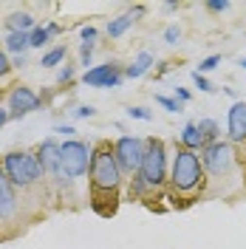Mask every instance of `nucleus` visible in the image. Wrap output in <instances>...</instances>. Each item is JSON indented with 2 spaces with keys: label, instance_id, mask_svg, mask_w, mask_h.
<instances>
[{
  "label": "nucleus",
  "instance_id": "14",
  "mask_svg": "<svg viewBox=\"0 0 246 249\" xmlns=\"http://www.w3.org/2000/svg\"><path fill=\"white\" fill-rule=\"evenodd\" d=\"M153 62H156V57L150 54V51H141L136 60H133L130 65H127V68H124V77H127V79H139V77H144V74H147V71L153 68Z\"/></svg>",
  "mask_w": 246,
  "mask_h": 249
},
{
  "label": "nucleus",
  "instance_id": "18",
  "mask_svg": "<svg viewBox=\"0 0 246 249\" xmlns=\"http://www.w3.org/2000/svg\"><path fill=\"white\" fill-rule=\"evenodd\" d=\"M133 26V12L130 15H119V17H113L108 23V37H122V34H127V29Z\"/></svg>",
  "mask_w": 246,
  "mask_h": 249
},
{
  "label": "nucleus",
  "instance_id": "27",
  "mask_svg": "<svg viewBox=\"0 0 246 249\" xmlns=\"http://www.w3.org/2000/svg\"><path fill=\"white\" fill-rule=\"evenodd\" d=\"M164 40H167L170 46H176V43L181 40V29H178V26H167V31H164Z\"/></svg>",
  "mask_w": 246,
  "mask_h": 249
},
{
  "label": "nucleus",
  "instance_id": "11",
  "mask_svg": "<svg viewBox=\"0 0 246 249\" xmlns=\"http://www.w3.org/2000/svg\"><path fill=\"white\" fill-rule=\"evenodd\" d=\"M40 108V96L31 91V88H15V91L9 93V116H26V113H31V110Z\"/></svg>",
  "mask_w": 246,
  "mask_h": 249
},
{
  "label": "nucleus",
  "instance_id": "30",
  "mask_svg": "<svg viewBox=\"0 0 246 249\" xmlns=\"http://www.w3.org/2000/svg\"><path fill=\"white\" fill-rule=\"evenodd\" d=\"M207 9H210V12H227V9H229V0H210Z\"/></svg>",
  "mask_w": 246,
  "mask_h": 249
},
{
  "label": "nucleus",
  "instance_id": "24",
  "mask_svg": "<svg viewBox=\"0 0 246 249\" xmlns=\"http://www.w3.org/2000/svg\"><path fill=\"white\" fill-rule=\"evenodd\" d=\"M193 82H195V88H198V91H204V93H212V91H215V88L210 85V79L204 77V74H198V71H193Z\"/></svg>",
  "mask_w": 246,
  "mask_h": 249
},
{
  "label": "nucleus",
  "instance_id": "5",
  "mask_svg": "<svg viewBox=\"0 0 246 249\" xmlns=\"http://www.w3.org/2000/svg\"><path fill=\"white\" fill-rule=\"evenodd\" d=\"M91 161H93V150L91 144L79 139H68L62 142V176L65 178H82L85 173H91Z\"/></svg>",
  "mask_w": 246,
  "mask_h": 249
},
{
  "label": "nucleus",
  "instance_id": "25",
  "mask_svg": "<svg viewBox=\"0 0 246 249\" xmlns=\"http://www.w3.org/2000/svg\"><path fill=\"white\" fill-rule=\"evenodd\" d=\"M127 116H130V119H141V122H150V119H153V113L147 108H127Z\"/></svg>",
  "mask_w": 246,
  "mask_h": 249
},
{
  "label": "nucleus",
  "instance_id": "16",
  "mask_svg": "<svg viewBox=\"0 0 246 249\" xmlns=\"http://www.w3.org/2000/svg\"><path fill=\"white\" fill-rule=\"evenodd\" d=\"M195 124H198V133H201V139H204V147L221 142V127H218L215 119H201V122H195Z\"/></svg>",
  "mask_w": 246,
  "mask_h": 249
},
{
  "label": "nucleus",
  "instance_id": "36",
  "mask_svg": "<svg viewBox=\"0 0 246 249\" xmlns=\"http://www.w3.org/2000/svg\"><path fill=\"white\" fill-rule=\"evenodd\" d=\"M6 119H9V110H6V108H0V127L6 124Z\"/></svg>",
  "mask_w": 246,
  "mask_h": 249
},
{
  "label": "nucleus",
  "instance_id": "23",
  "mask_svg": "<svg viewBox=\"0 0 246 249\" xmlns=\"http://www.w3.org/2000/svg\"><path fill=\"white\" fill-rule=\"evenodd\" d=\"M218 65H221V54H210L207 60H201V65L195 71H198V74H207V71H215Z\"/></svg>",
  "mask_w": 246,
  "mask_h": 249
},
{
  "label": "nucleus",
  "instance_id": "35",
  "mask_svg": "<svg viewBox=\"0 0 246 249\" xmlns=\"http://www.w3.org/2000/svg\"><path fill=\"white\" fill-rule=\"evenodd\" d=\"M12 65H15V68H23V65H26V54H17L15 60H12Z\"/></svg>",
  "mask_w": 246,
  "mask_h": 249
},
{
  "label": "nucleus",
  "instance_id": "13",
  "mask_svg": "<svg viewBox=\"0 0 246 249\" xmlns=\"http://www.w3.org/2000/svg\"><path fill=\"white\" fill-rule=\"evenodd\" d=\"M178 142H181V147H184V150H193V153L204 150V139H201L198 124H195V122H187L184 127H181V133H178Z\"/></svg>",
  "mask_w": 246,
  "mask_h": 249
},
{
  "label": "nucleus",
  "instance_id": "1",
  "mask_svg": "<svg viewBox=\"0 0 246 249\" xmlns=\"http://www.w3.org/2000/svg\"><path fill=\"white\" fill-rule=\"evenodd\" d=\"M88 176H91V187H93L96 196H99V193H108V196L116 198L124 173H122V167H119V161H116L110 144H102L99 150H93V161H91V173H88Z\"/></svg>",
  "mask_w": 246,
  "mask_h": 249
},
{
  "label": "nucleus",
  "instance_id": "31",
  "mask_svg": "<svg viewBox=\"0 0 246 249\" xmlns=\"http://www.w3.org/2000/svg\"><path fill=\"white\" fill-rule=\"evenodd\" d=\"M9 68H12V60L6 57V51H0V77H6V74H9Z\"/></svg>",
  "mask_w": 246,
  "mask_h": 249
},
{
  "label": "nucleus",
  "instance_id": "2",
  "mask_svg": "<svg viewBox=\"0 0 246 249\" xmlns=\"http://www.w3.org/2000/svg\"><path fill=\"white\" fill-rule=\"evenodd\" d=\"M170 184L176 193H195L201 184H204V164H201V156L193 153V150H184L178 147L173 153V161H170Z\"/></svg>",
  "mask_w": 246,
  "mask_h": 249
},
{
  "label": "nucleus",
  "instance_id": "4",
  "mask_svg": "<svg viewBox=\"0 0 246 249\" xmlns=\"http://www.w3.org/2000/svg\"><path fill=\"white\" fill-rule=\"evenodd\" d=\"M3 173H6V178H9V184L15 187H31L37 178H40V161H37V156L26 153V150H15V153H6L3 159Z\"/></svg>",
  "mask_w": 246,
  "mask_h": 249
},
{
  "label": "nucleus",
  "instance_id": "34",
  "mask_svg": "<svg viewBox=\"0 0 246 249\" xmlns=\"http://www.w3.org/2000/svg\"><path fill=\"white\" fill-rule=\"evenodd\" d=\"M57 133H65V136H71V133H77L71 124H57Z\"/></svg>",
  "mask_w": 246,
  "mask_h": 249
},
{
  "label": "nucleus",
  "instance_id": "32",
  "mask_svg": "<svg viewBox=\"0 0 246 249\" xmlns=\"http://www.w3.org/2000/svg\"><path fill=\"white\" fill-rule=\"evenodd\" d=\"M57 79H60V82H71V79H74V65H65Z\"/></svg>",
  "mask_w": 246,
  "mask_h": 249
},
{
  "label": "nucleus",
  "instance_id": "19",
  "mask_svg": "<svg viewBox=\"0 0 246 249\" xmlns=\"http://www.w3.org/2000/svg\"><path fill=\"white\" fill-rule=\"evenodd\" d=\"M6 48L12 51V54H26L29 51V34H20V31H9V37H6Z\"/></svg>",
  "mask_w": 246,
  "mask_h": 249
},
{
  "label": "nucleus",
  "instance_id": "3",
  "mask_svg": "<svg viewBox=\"0 0 246 249\" xmlns=\"http://www.w3.org/2000/svg\"><path fill=\"white\" fill-rule=\"evenodd\" d=\"M139 176L144 178V184L150 190L164 187V181L170 178L167 147H164L161 139H156V136L144 139V156H141V164H139Z\"/></svg>",
  "mask_w": 246,
  "mask_h": 249
},
{
  "label": "nucleus",
  "instance_id": "29",
  "mask_svg": "<svg viewBox=\"0 0 246 249\" xmlns=\"http://www.w3.org/2000/svg\"><path fill=\"white\" fill-rule=\"evenodd\" d=\"M93 113H96V108H91V105H79V108L74 110V116H77V119H91Z\"/></svg>",
  "mask_w": 246,
  "mask_h": 249
},
{
  "label": "nucleus",
  "instance_id": "15",
  "mask_svg": "<svg viewBox=\"0 0 246 249\" xmlns=\"http://www.w3.org/2000/svg\"><path fill=\"white\" fill-rule=\"evenodd\" d=\"M6 26H9V31H20V34H31V31L37 29L34 26V17L26 15V12H15V15L6 20Z\"/></svg>",
  "mask_w": 246,
  "mask_h": 249
},
{
  "label": "nucleus",
  "instance_id": "6",
  "mask_svg": "<svg viewBox=\"0 0 246 249\" xmlns=\"http://www.w3.org/2000/svg\"><path fill=\"white\" fill-rule=\"evenodd\" d=\"M201 164H204V170L212 173V176H227L232 170V164H235V150H232L229 142H215V144H207L204 150H201Z\"/></svg>",
  "mask_w": 246,
  "mask_h": 249
},
{
  "label": "nucleus",
  "instance_id": "33",
  "mask_svg": "<svg viewBox=\"0 0 246 249\" xmlns=\"http://www.w3.org/2000/svg\"><path fill=\"white\" fill-rule=\"evenodd\" d=\"M176 99H178L181 105H184V102H190V91H187V88H176Z\"/></svg>",
  "mask_w": 246,
  "mask_h": 249
},
{
  "label": "nucleus",
  "instance_id": "37",
  "mask_svg": "<svg viewBox=\"0 0 246 249\" xmlns=\"http://www.w3.org/2000/svg\"><path fill=\"white\" fill-rule=\"evenodd\" d=\"M241 68H244V71H246V57H244V60H241Z\"/></svg>",
  "mask_w": 246,
  "mask_h": 249
},
{
  "label": "nucleus",
  "instance_id": "28",
  "mask_svg": "<svg viewBox=\"0 0 246 249\" xmlns=\"http://www.w3.org/2000/svg\"><path fill=\"white\" fill-rule=\"evenodd\" d=\"M79 37H82V43H93L96 40V29L93 26H82L79 29Z\"/></svg>",
  "mask_w": 246,
  "mask_h": 249
},
{
  "label": "nucleus",
  "instance_id": "7",
  "mask_svg": "<svg viewBox=\"0 0 246 249\" xmlns=\"http://www.w3.org/2000/svg\"><path fill=\"white\" fill-rule=\"evenodd\" d=\"M113 156H116L122 173L136 176L139 164H141V156H144V139H139V136H119L113 142Z\"/></svg>",
  "mask_w": 246,
  "mask_h": 249
},
{
  "label": "nucleus",
  "instance_id": "8",
  "mask_svg": "<svg viewBox=\"0 0 246 249\" xmlns=\"http://www.w3.org/2000/svg\"><path fill=\"white\" fill-rule=\"evenodd\" d=\"M124 79V71L119 68V62H105V65H93L85 71L82 82L91 88H119Z\"/></svg>",
  "mask_w": 246,
  "mask_h": 249
},
{
  "label": "nucleus",
  "instance_id": "9",
  "mask_svg": "<svg viewBox=\"0 0 246 249\" xmlns=\"http://www.w3.org/2000/svg\"><path fill=\"white\" fill-rule=\"evenodd\" d=\"M227 136L229 144H244L246 142V102L235 99L229 113H227Z\"/></svg>",
  "mask_w": 246,
  "mask_h": 249
},
{
  "label": "nucleus",
  "instance_id": "21",
  "mask_svg": "<svg viewBox=\"0 0 246 249\" xmlns=\"http://www.w3.org/2000/svg\"><path fill=\"white\" fill-rule=\"evenodd\" d=\"M127 193H130V198H141L144 193H150V187L144 184V178L136 173V176L130 178V184H127Z\"/></svg>",
  "mask_w": 246,
  "mask_h": 249
},
{
  "label": "nucleus",
  "instance_id": "10",
  "mask_svg": "<svg viewBox=\"0 0 246 249\" xmlns=\"http://www.w3.org/2000/svg\"><path fill=\"white\" fill-rule=\"evenodd\" d=\"M37 161H40V170L48 176H60L62 173V144H57L54 139H46L37 150Z\"/></svg>",
  "mask_w": 246,
  "mask_h": 249
},
{
  "label": "nucleus",
  "instance_id": "26",
  "mask_svg": "<svg viewBox=\"0 0 246 249\" xmlns=\"http://www.w3.org/2000/svg\"><path fill=\"white\" fill-rule=\"evenodd\" d=\"M91 57H93V43H82L79 46V60H82V65H91Z\"/></svg>",
  "mask_w": 246,
  "mask_h": 249
},
{
  "label": "nucleus",
  "instance_id": "22",
  "mask_svg": "<svg viewBox=\"0 0 246 249\" xmlns=\"http://www.w3.org/2000/svg\"><path fill=\"white\" fill-rule=\"evenodd\" d=\"M156 102H158L164 110H170V113H181V108H184L176 96H164V93H156Z\"/></svg>",
  "mask_w": 246,
  "mask_h": 249
},
{
  "label": "nucleus",
  "instance_id": "20",
  "mask_svg": "<svg viewBox=\"0 0 246 249\" xmlns=\"http://www.w3.org/2000/svg\"><path fill=\"white\" fill-rule=\"evenodd\" d=\"M62 60H65V46H57V48H51V51L43 54L40 65H43V68H54V65H60Z\"/></svg>",
  "mask_w": 246,
  "mask_h": 249
},
{
  "label": "nucleus",
  "instance_id": "12",
  "mask_svg": "<svg viewBox=\"0 0 246 249\" xmlns=\"http://www.w3.org/2000/svg\"><path fill=\"white\" fill-rule=\"evenodd\" d=\"M15 213H17V198H15V193H12V184H9L3 167H0V221L15 218Z\"/></svg>",
  "mask_w": 246,
  "mask_h": 249
},
{
  "label": "nucleus",
  "instance_id": "17",
  "mask_svg": "<svg viewBox=\"0 0 246 249\" xmlns=\"http://www.w3.org/2000/svg\"><path fill=\"white\" fill-rule=\"evenodd\" d=\"M57 31H60V26H57V23H51V26H46V29H34V31L29 34V46H31V48L48 46V40H51Z\"/></svg>",
  "mask_w": 246,
  "mask_h": 249
}]
</instances>
